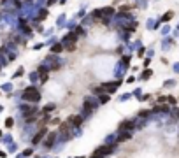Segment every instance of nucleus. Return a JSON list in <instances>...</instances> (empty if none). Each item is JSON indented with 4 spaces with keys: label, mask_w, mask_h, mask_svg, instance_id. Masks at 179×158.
I'll list each match as a JSON object with an SVG mask.
<instances>
[{
    "label": "nucleus",
    "mask_w": 179,
    "mask_h": 158,
    "mask_svg": "<svg viewBox=\"0 0 179 158\" xmlns=\"http://www.w3.org/2000/svg\"><path fill=\"white\" fill-rule=\"evenodd\" d=\"M83 34H84V30H83V28H81V26H79V28H77V30H76V35H83Z\"/></svg>",
    "instance_id": "12"
},
{
    "label": "nucleus",
    "mask_w": 179,
    "mask_h": 158,
    "mask_svg": "<svg viewBox=\"0 0 179 158\" xmlns=\"http://www.w3.org/2000/svg\"><path fill=\"white\" fill-rule=\"evenodd\" d=\"M170 18H172V13H167V14L163 16V19H165V21H167V19H170Z\"/></svg>",
    "instance_id": "13"
},
{
    "label": "nucleus",
    "mask_w": 179,
    "mask_h": 158,
    "mask_svg": "<svg viewBox=\"0 0 179 158\" xmlns=\"http://www.w3.org/2000/svg\"><path fill=\"white\" fill-rule=\"evenodd\" d=\"M40 137H44V130H42V132H39V134H37V135L34 137V142H35V144H37V142L40 141Z\"/></svg>",
    "instance_id": "9"
},
{
    "label": "nucleus",
    "mask_w": 179,
    "mask_h": 158,
    "mask_svg": "<svg viewBox=\"0 0 179 158\" xmlns=\"http://www.w3.org/2000/svg\"><path fill=\"white\" fill-rule=\"evenodd\" d=\"M65 39H67V42H76V40H77V35H76V34H69Z\"/></svg>",
    "instance_id": "5"
},
{
    "label": "nucleus",
    "mask_w": 179,
    "mask_h": 158,
    "mask_svg": "<svg viewBox=\"0 0 179 158\" xmlns=\"http://www.w3.org/2000/svg\"><path fill=\"white\" fill-rule=\"evenodd\" d=\"M39 76H40L42 81H46V79H48V72H46L44 69H40V70H39Z\"/></svg>",
    "instance_id": "7"
},
{
    "label": "nucleus",
    "mask_w": 179,
    "mask_h": 158,
    "mask_svg": "<svg viewBox=\"0 0 179 158\" xmlns=\"http://www.w3.org/2000/svg\"><path fill=\"white\" fill-rule=\"evenodd\" d=\"M126 139H130V134H121L118 141H120V142H123V141H126Z\"/></svg>",
    "instance_id": "10"
},
{
    "label": "nucleus",
    "mask_w": 179,
    "mask_h": 158,
    "mask_svg": "<svg viewBox=\"0 0 179 158\" xmlns=\"http://www.w3.org/2000/svg\"><path fill=\"white\" fill-rule=\"evenodd\" d=\"M69 125H70V123H61V126H60V130H61L63 134H67V132H69Z\"/></svg>",
    "instance_id": "8"
},
{
    "label": "nucleus",
    "mask_w": 179,
    "mask_h": 158,
    "mask_svg": "<svg viewBox=\"0 0 179 158\" xmlns=\"http://www.w3.org/2000/svg\"><path fill=\"white\" fill-rule=\"evenodd\" d=\"M53 141H55V134H49V135H48V139H46V146H51Z\"/></svg>",
    "instance_id": "6"
},
{
    "label": "nucleus",
    "mask_w": 179,
    "mask_h": 158,
    "mask_svg": "<svg viewBox=\"0 0 179 158\" xmlns=\"http://www.w3.org/2000/svg\"><path fill=\"white\" fill-rule=\"evenodd\" d=\"M70 121H72V125H74V126H79V125L83 123V118H81V116H72Z\"/></svg>",
    "instance_id": "3"
},
{
    "label": "nucleus",
    "mask_w": 179,
    "mask_h": 158,
    "mask_svg": "<svg viewBox=\"0 0 179 158\" xmlns=\"http://www.w3.org/2000/svg\"><path fill=\"white\" fill-rule=\"evenodd\" d=\"M130 128H133V123H130V121H125V123L120 126V130H121V132H125V130H130Z\"/></svg>",
    "instance_id": "4"
},
{
    "label": "nucleus",
    "mask_w": 179,
    "mask_h": 158,
    "mask_svg": "<svg viewBox=\"0 0 179 158\" xmlns=\"http://www.w3.org/2000/svg\"><path fill=\"white\" fill-rule=\"evenodd\" d=\"M46 16H48V13H46V11H42V13L39 14V18H40V19H42V18H46Z\"/></svg>",
    "instance_id": "14"
},
{
    "label": "nucleus",
    "mask_w": 179,
    "mask_h": 158,
    "mask_svg": "<svg viewBox=\"0 0 179 158\" xmlns=\"http://www.w3.org/2000/svg\"><path fill=\"white\" fill-rule=\"evenodd\" d=\"M111 149H112V146H102V147H100V149H98L97 153L104 156V155H107V153H111Z\"/></svg>",
    "instance_id": "2"
},
{
    "label": "nucleus",
    "mask_w": 179,
    "mask_h": 158,
    "mask_svg": "<svg viewBox=\"0 0 179 158\" xmlns=\"http://www.w3.org/2000/svg\"><path fill=\"white\" fill-rule=\"evenodd\" d=\"M23 99L28 100V102H39L40 97H39V91L35 88H26L25 93H23Z\"/></svg>",
    "instance_id": "1"
},
{
    "label": "nucleus",
    "mask_w": 179,
    "mask_h": 158,
    "mask_svg": "<svg viewBox=\"0 0 179 158\" xmlns=\"http://www.w3.org/2000/svg\"><path fill=\"white\" fill-rule=\"evenodd\" d=\"M61 51V44H56L55 48H53V53H60Z\"/></svg>",
    "instance_id": "11"
}]
</instances>
